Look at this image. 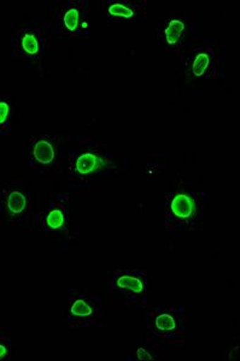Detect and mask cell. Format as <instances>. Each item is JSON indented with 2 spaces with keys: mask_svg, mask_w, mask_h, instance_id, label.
<instances>
[{
  "mask_svg": "<svg viewBox=\"0 0 240 361\" xmlns=\"http://www.w3.org/2000/svg\"><path fill=\"white\" fill-rule=\"evenodd\" d=\"M13 49L25 59H34L42 54V29L30 23L17 29L13 37Z\"/></svg>",
  "mask_w": 240,
  "mask_h": 361,
  "instance_id": "6da1fadb",
  "label": "cell"
},
{
  "mask_svg": "<svg viewBox=\"0 0 240 361\" xmlns=\"http://www.w3.org/2000/svg\"><path fill=\"white\" fill-rule=\"evenodd\" d=\"M59 146L54 136L42 135L34 140L30 146V165L37 171H51L57 160Z\"/></svg>",
  "mask_w": 240,
  "mask_h": 361,
  "instance_id": "7a4b0ae2",
  "label": "cell"
},
{
  "mask_svg": "<svg viewBox=\"0 0 240 361\" xmlns=\"http://www.w3.org/2000/svg\"><path fill=\"white\" fill-rule=\"evenodd\" d=\"M198 212L197 200L193 194L186 190H180L173 194L168 202V219L179 226L191 223Z\"/></svg>",
  "mask_w": 240,
  "mask_h": 361,
  "instance_id": "3957f363",
  "label": "cell"
},
{
  "mask_svg": "<svg viewBox=\"0 0 240 361\" xmlns=\"http://www.w3.org/2000/svg\"><path fill=\"white\" fill-rule=\"evenodd\" d=\"M100 310V299L95 296L79 295L73 296L69 306V317L71 322L78 325H88L98 316Z\"/></svg>",
  "mask_w": 240,
  "mask_h": 361,
  "instance_id": "277c9868",
  "label": "cell"
},
{
  "mask_svg": "<svg viewBox=\"0 0 240 361\" xmlns=\"http://www.w3.org/2000/svg\"><path fill=\"white\" fill-rule=\"evenodd\" d=\"M112 288L119 292L126 293L131 298H145L146 279L145 276L134 271H122L117 272L112 279Z\"/></svg>",
  "mask_w": 240,
  "mask_h": 361,
  "instance_id": "5b68a950",
  "label": "cell"
},
{
  "mask_svg": "<svg viewBox=\"0 0 240 361\" xmlns=\"http://www.w3.org/2000/svg\"><path fill=\"white\" fill-rule=\"evenodd\" d=\"M3 204L5 212L13 221L23 217L30 209L28 195L23 189L13 188L5 190Z\"/></svg>",
  "mask_w": 240,
  "mask_h": 361,
  "instance_id": "8992f818",
  "label": "cell"
},
{
  "mask_svg": "<svg viewBox=\"0 0 240 361\" xmlns=\"http://www.w3.org/2000/svg\"><path fill=\"white\" fill-rule=\"evenodd\" d=\"M104 165V159L100 152L95 151H83L75 157L73 160V173L78 176H91L102 170Z\"/></svg>",
  "mask_w": 240,
  "mask_h": 361,
  "instance_id": "52a82bcc",
  "label": "cell"
},
{
  "mask_svg": "<svg viewBox=\"0 0 240 361\" xmlns=\"http://www.w3.org/2000/svg\"><path fill=\"white\" fill-rule=\"evenodd\" d=\"M152 325L155 335L163 337L174 336L181 329V323L174 308L162 310L161 312L153 317Z\"/></svg>",
  "mask_w": 240,
  "mask_h": 361,
  "instance_id": "ba28073f",
  "label": "cell"
},
{
  "mask_svg": "<svg viewBox=\"0 0 240 361\" xmlns=\"http://www.w3.org/2000/svg\"><path fill=\"white\" fill-rule=\"evenodd\" d=\"M66 221V205L59 202V200L52 202L45 218H44V224H45L46 229L50 230V231H61V230L64 229Z\"/></svg>",
  "mask_w": 240,
  "mask_h": 361,
  "instance_id": "9c48e42d",
  "label": "cell"
},
{
  "mask_svg": "<svg viewBox=\"0 0 240 361\" xmlns=\"http://www.w3.org/2000/svg\"><path fill=\"white\" fill-rule=\"evenodd\" d=\"M63 25L66 32L73 33L76 29L79 28L80 23H81V11L78 6H71V8H66L64 13H63Z\"/></svg>",
  "mask_w": 240,
  "mask_h": 361,
  "instance_id": "30bf717a",
  "label": "cell"
},
{
  "mask_svg": "<svg viewBox=\"0 0 240 361\" xmlns=\"http://www.w3.org/2000/svg\"><path fill=\"white\" fill-rule=\"evenodd\" d=\"M185 23L179 20H173L169 22V25L164 30L166 34L167 44L170 46H174L178 44L179 40L181 39L182 34L185 32Z\"/></svg>",
  "mask_w": 240,
  "mask_h": 361,
  "instance_id": "8fae6325",
  "label": "cell"
},
{
  "mask_svg": "<svg viewBox=\"0 0 240 361\" xmlns=\"http://www.w3.org/2000/svg\"><path fill=\"white\" fill-rule=\"evenodd\" d=\"M210 66V56L207 52H199L196 54L192 66H191V71L196 78H202L207 73L208 68Z\"/></svg>",
  "mask_w": 240,
  "mask_h": 361,
  "instance_id": "7c38bea8",
  "label": "cell"
},
{
  "mask_svg": "<svg viewBox=\"0 0 240 361\" xmlns=\"http://www.w3.org/2000/svg\"><path fill=\"white\" fill-rule=\"evenodd\" d=\"M11 103L6 98H0V134H4L8 130L10 118H11Z\"/></svg>",
  "mask_w": 240,
  "mask_h": 361,
  "instance_id": "4fadbf2b",
  "label": "cell"
},
{
  "mask_svg": "<svg viewBox=\"0 0 240 361\" xmlns=\"http://www.w3.org/2000/svg\"><path fill=\"white\" fill-rule=\"evenodd\" d=\"M108 13L112 17H124V18H131L134 16V11L129 8L128 5L122 4V3H115L110 5L108 8Z\"/></svg>",
  "mask_w": 240,
  "mask_h": 361,
  "instance_id": "5bb4252c",
  "label": "cell"
},
{
  "mask_svg": "<svg viewBox=\"0 0 240 361\" xmlns=\"http://www.w3.org/2000/svg\"><path fill=\"white\" fill-rule=\"evenodd\" d=\"M11 354V341L8 337L0 336V360Z\"/></svg>",
  "mask_w": 240,
  "mask_h": 361,
  "instance_id": "9a60e30c",
  "label": "cell"
},
{
  "mask_svg": "<svg viewBox=\"0 0 240 361\" xmlns=\"http://www.w3.org/2000/svg\"><path fill=\"white\" fill-rule=\"evenodd\" d=\"M138 359L139 360H152L153 357L152 355H150L149 352L148 350H145L144 348H139L138 349Z\"/></svg>",
  "mask_w": 240,
  "mask_h": 361,
  "instance_id": "2e32d148",
  "label": "cell"
}]
</instances>
